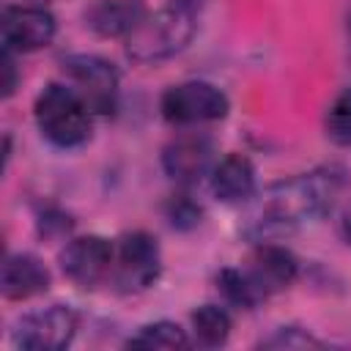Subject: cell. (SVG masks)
<instances>
[{"label":"cell","instance_id":"obj_1","mask_svg":"<svg viewBox=\"0 0 351 351\" xmlns=\"http://www.w3.org/2000/svg\"><path fill=\"white\" fill-rule=\"evenodd\" d=\"M346 173L335 165L277 181L261 197L258 211L252 214V233L258 241L282 236L296 230L304 222L321 219L332 211L346 178Z\"/></svg>","mask_w":351,"mask_h":351},{"label":"cell","instance_id":"obj_2","mask_svg":"<svg viewBox=\"0 0 351 351\" xmlns=\"http://www.w3.org/2000/svg\"><path fill=\"white\" fill-rule=\"evenodd\" d=\"M206 3L208 0H167L159 11H148L137 30L126 36V55L134 63H159L178 55L195 38Z\"/></svg>","mask_w":351,"mask_h":351},{"label":"cell","instance_id":"obj_3","mask_svg":"<svg viewBox=\"0 0 351 351\" xmlns=\"http://www.w3.org/2000/svg\"><path fill=\"white\" fill-rule=\"evenodd\" d=\"M33 121L55 148H80L93 132V112L69 82L44 85L33 101Z\"/></svg>","mask_w":351,"mask_h":351},{"label":"cell","instance_id":"obj_4","mask_svg":"<svg viewBox=\"0 0 351 351\" xmlns=\"http://www.w3.org/2000/svg\"><path fill=\"white\" fill-rule=\"evenodd\" d=\"M159 112L173 126H200V123L222 121L230 112V99L214 82L184 80L162 93Z\"/></svg>","mask_w":351,"mask_h":351},{"label":"cell","instance_id":"obj_5","mask_svg":"<svg viewBox=\"0 0 351 351\" xmlns=\"http://www.w3.org/2000/svg\"><path fill=\"white\" fill-rule=\"evenodd\" d=\"M66 82L82 96L93 115H110L118 107L121 77L118 69L99 55H69L60 63Z\"/></svg>","mask_w":351,"mask_h":351},{"label":"cell","instance_id":"obj_6","mask_svg":"<svg viewBox=\"0 0 351 351\" xmlns=\"http://www.w3.org/2000/svg\"><path fill=\"white\" fill-rule=\"evenodd\" d=\"M162 274V250L159 241L145 230L123 233L115 244L112 282L123 293H137L151 288Z\"/></svg>","mask_w":351,"mask_h":351},{"label":"cell","instance_id":"obj_7","mask_svg":"<svg viewBox=\"0 0 351 351\" xmlns=\"http://www.w3.org/2000/svg\"><path fill=\"white\" fill-rule=\"evenodd\" d=\"M80 329V315L71 304H47L41 310L25 313L14 326V346L25 351H60L71 346Z\"/></svg>","mask_w":351,"mask_h":351},{"label":"cell","instance_id":"obj_8","mask_svg":"<svg viewBox=\"0 0 351 351\" xmlns=\"http://www.w3.org/2000/svg\"><path fill=\"white\" fill-rule=\"evenodd\" d=\"M60 271L80 288H96L112 277L115 244L104 236H74L60 250Z\"/></svg>","mask_w":351,"mask_h":351},{"label":"cell","instance_id":"obj_9","mask_svg":"<svg viewBox=\"0 0 351 351\" xmlns=\"http://www.w3.org/2000/svg\"><path fill=\"white\" fill-rule=\"evenodd\" d=\"M3 49L11 52H36L52 44L58 22L44 5H5L3 8Z\"/></svg>","mask_w":351,"mask_h":351},{"label":"cell","instance_id":"obj_10","mask_svg":"<svg viewBox=\"0 0 351 351\" xmlns=\"http://www.w3.org/2000/svg\"><path fill=\"white\" fill-rule=\"evenodd\" d=\"M214 143L206 134H178L162 151V170L181 186H195L214 170Z\"/></svg>","mask_w":351,"mask_h":351},{"label":"cell","instance_id":"obj_11","mask_svg":"<svg viewBox=\"0 0 351 351\" xmlns=\"http://www.w3.org/2000/svg\"><path fill=\"white\" fill-rule=\"evenodd\" d=\"M244 271L255 285V291L261 293V299H266L293 285V280L299 277V261L288 247L277 244L274 239H266L258 241V247L250 252Z\"/></svg>","mask_w":351,"mask_h":351},{"label":"cell","instance_id":"obj_12","mask_svg":"<svg viewBox=\"0 0 351 351\" xmlns=\"http://www.w3.org/2000/svg\"><path fill=\"white\" fill-rule=\"evenodd\" d=\"M208 184H211V192L219 203L241 206V203L252 200L258 192L255 165L244 154H228L214 165Z\"/></svg>","mask_w":351,"mask_h":351},{"label":"cell","instance_id":"obj_13","mask_svg":"<svg viewBox=\"0 0 351 351\" xmlns=\"http://www.w3.org/2000/svg\"><path fill=\"white\" fill-rule=\"evenodd\" d=\"M52 282V274L47 263L33 252H14L3 263L0 274V291L11 302H25L38 293H44Z\"/></svg>","mask_w":351,"mask_h":351},{"label":"cell","instance_id":"obj_14","mask_svg":"<svg viewBox=\"0 0 351 351\" xmlns=\"http://www.w3.org/2000/svg\"><path fill=\"white\" fill-rule=\"evenodd\" d=\"M148 16L145 0H96L85 11V25L104 38H126Z\"/></svg>","mask_w":351,"mask_h":351},{"label":"cell","instance_id":"obj_15","mask_svg":"<svg viewBox=\"0 0 351 351\" xmlns=\"http://www.w3.org/2000/svg\"><path fill=\"white\" fill-rule=\"evenodd\" d=\"M192 321V332H195V340L200 346H225L228 337H230V329H233V321H230V313L219 304H200L197 310H192L189 315Z\"/></svg>","mask_w":351,"mask_h":351},{"label":"cell","instance_id":"obj_16","mask_svg":"<svg viewBox=\"0 0 351 351\" xmlns=\"http://www.w3.org/2000/svg\"><path fill=\"white\" fill-rule=\"evenodd\" d=\"M126 346H132V348H186V346H192V340H189L186 329H181L178 324L154 321V324L140 326L126 340Z\"/></svg>","mask_w":351,"mask_h":351},{"label":"cell","instance_id":"obj_17","mask_svg":"<svg viewBox=\"0 0 351 351\" xmlns=\"http://www.w3.org/2000/svg\"><path fill=\"white\" fill-rule=\"evenodd\" d=\"M217 288H219L222 299L228 304L239 307V310H252L261 302V293L255 291V285L250 282V277H247L244 269H233V266L222 269L217 274Z\"/></svg>","mask_w":351,"mask_h":351},{"label":"cell","instance_id":"obj_18","mask_svg":"<svg viewBox=\"0 0 351 351\" xmlns=\"http://www.w3.org/2000/svg\"><path fill=\"white\" fill-rule=\"evenodd\" d=\"M324 129L335 145H351V85L343 88L335 96V101L329 104L326 118H324Z\"/></svg>","mask_w":351,"mask_h":351},{"label":"cell","instance_id":"obj_19","mask_svg":"<svg viewBox=\"0 0 351 351\" xmlns=\"http://www.w3.org/2000/svg\"><path fill=\"white\" fill-rule=\"evenodd\" d=\"M263 348H321L324 340L313 337L307 329L302 326H280L274 329L269 337L261 340Z\"/></svg>","mask_w":351,"mask_h":351},{"label":"cell","instance_id":"obj_20","mask_svg":"<svg viewBox=\"0 0 351 351\" xmlns=\"http://www.w3.org/2000/svg\"><path fill=\"white\" fill-rule=\"evenodd\" d=\"M167 219L173 228L189 230L200 222V206L189 195H173V200L167 203Z\"/></svg>","mask_w":351,"mask_h":351},{"label":"cell","instance_id":"obj_21","mask_svg":"<svg viewBox=\"0 0 351 351\" xmlns=\"http://www.w3.org/2000/svg\"><path fill=\"white\" fill-rule=\"evenodd\" d=\"M3 71H5V80H3V99L14 96L16 90V63H14V52L11 49H3Z\"/></svg>","mask_w":351,"mask_h":351},{"label":"cell","instance_id":"obj_22","mask_svg":"<svg viewBox=\"0 0 351 351\" xmlns=\"http://www.w3.org/2000/svg\"><path fill=\"white\" fill-rule=\"evenodd\" d=\"M340 233H343L346 244L351 247V208H346V211H343V217H340Z\"/></svg>","mask_w":351,"mask_h":351}]
</instances>
